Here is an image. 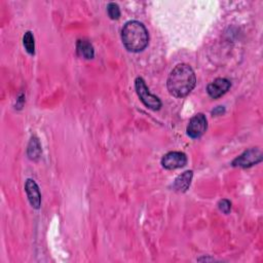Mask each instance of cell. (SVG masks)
<instances>
[{"mask_svg":"<svg viewBox=\"0 0 263 263\" xmlns=\"http://www.w3.org/2000/svg\"><path fill=\"white\" fill-rule=\"evenodd\" d=\"M196 83L193 69L188 64L177 65L170 73L166 81L168 92L176 98L186 97Z\"/></svg>","mask_w":263,"mask_h":263,"instance_id":"6da1fadb","label":"cell"},{"mask_svg":"<svg viewBox=\"0 0 263 263\" xmlns=\"http://www.w3.org/2000/svg\"><path fill=\"white\" fill-rule=\"evenodd\" d=\"M121 40L128 51L140 52L148 45L149 34L141 22L128 21L121 30Z\"/></svg>","mask_w":263,"mask_h":263,"instance_id":"7a4b0ae2","label":"cell"},{"mask_svg":"<svg viewBox=\"0 0 263 263\" xmlns=\"http://www.w3.org/2000/svg\"><path fill=\"white\" fill-rule=\"evenodd\" d=\"M135 88H136V91L140 98V100L142 101V103L149 109L151 110H159L160 107H161V101L158 99V97L152 95L144 79L142 77H137L136 80H135Z\"/></svg>","mask_w":263,"mask_h":263,"instance_id":"3957f363","label":"cell"},{"mask_svg":"<svg viewBox=\"0 0 263 263\" xmlns=\"http://www.w3.org/2000/svg\"><path fill=\"white\" fill-rule=\"evenodd\" d=\"M262 160V152L258 148H251L245 151L242 154L237 156L233 161V166L239 167H250L254 164H257Z\"/></svg>","mask_w":263,"mask_h":263,"instance_id":"277c9868","label":"cell"},{"mask_svg":"<svg viewBox=\"0 0 263 263\" xmlns=\"http://www.w3.org/2000/svg\"><path fill=\"white\" fill-rule=\"evenodd\" d=\"M208 128V120L202 113H197L189 120L187 125V135L192 139L201 137Z\"/></svg>","mask_w":263,"mask_h":263,"instance_id":"5b68a950","label":"cell"},{"mask_svg":"<svg viewBox=\"0 0 263 263\" xmlns=\"http://www.w3.org/2000/svg\"><path fill=\"white\" fill-rule=\"evenodd\" d=\"M187 163V156L181 151H171L161 158V165L166 170H176L183 167Z\"/></svg>","mask_w":263,"mask_h":263,"instance_id":"8992f818","label":"cell"},{"mask_svg":"<svg viewBox=\"0 0 263 263\" xmlns=\"http://www.w3.org/2000/svg\"><path fill=\"white\" fill-rule=\"evenodd\" d=\"M230 86H231V83L228 79L219 77V78H216L214 81H212L208 85L206 91L212 99H218L222 97L224 93H226L230 88Z\"/></svg>","mask_w":263,"mask_h":263,"instance_id":"52a82bcc","label":"cell"},{"mask_svg":"<svg viewBox=\"0 0 263 263\" xmlns=\"http://www.w3.org/2000/svg\"><path fill=\"white\" fill-rule=\"evenodd\" d=\"M25 190L31 205L34 209H39L41 203V194L36 182L32 179H28L25 184Z\"/></svg>","mask_w":263,"mask_h":263,"instance_id":"ba28073f","label":"cell"},{"mask_svg":"<svg viewBox=\"0 0 263 263\" xmlns=\"http://www.w3.org/2000/svg\"><path fill=\"white\" fill-rule=\"evenodd\" d=\"M192 177H193L192 171H186L183 174L179 175L174 181L173 189L178 192H185L191 184Z\"/></svg>","mask_w":263,"mask_h":263,"instance_id":"9c48e42d","label":"cell"},{"mask_svg":"<svg viewBox=\"0 0 263 263\" xmlns=\"http://www.w3.org/2000/svg\"><path fill=\"white\" fill-rule=\"evenodd\" d=\"M76 51L79 57H82L86 60H90L95 55V50L91 43L85 39H80L77 41Z\"/></svg>","mask_w":263,"mask_h":263,"instance_id":"30bf717a","label":"cell"},{"mask_svg":"<svg viewBox=\"0 0 263 263\" xmlns=\"http://www.w3.org/2000/svg\"><path fill=\"white\" fill-rule=\"evenodd\" d=\"M28 156L32 160H37L41 154V145L39 140L33 136L28 145Z\"/></svg>","mask_w":263,"mask_h":263,"instance_id":"8fae6325","label":"cell"},{"mask_svg":"<svg viewBox=\"0 0 263 263\" xmlns=\"http://www.w3.org/2000/svg\"><path fill=\"white\" fill-rule=\"evenodd\" d=\"M23 44L26 49V51L33 55L35 53V41H34V36L31 31H27L23 37Z\"/></svg>","mask_w":263,"mask_h":263,"instance_id":"7c38bea8","label":"cell"},{"mask_svg":"<svg viewBox=\"0 0 263 263\" xmlns=\"http://www.w3.org/2000/svg\"><path fill=\"white\" fill-rule=\"evenodd\" d=\"M107 12L108 15L110 16L111 20H118L120 16V9L118 4L114 3V2H110L107 5Z\"/></svg>","mask_w":263,"mask_h":263,"instance_id":"4fadbf2b","label":"cell"},{"mask_svg":"<svg viewBox=\"0 0 263 263\" xmlns=\"http://www.w3.org/2000/svg\"><path fill=\"white\" fill-rule=\"evenodd\" d=\"M218 208L221 212H223L224 214H229L230 210H231V202L228 199H221L218 202Z\"/></svg>","mask_w":263,"mask_h":263,"instance_id":"5bb4252c","label":"cell"},{"mask_svg":"<svg viewBox=\"0 0 263 263\" xmlns=\"http://www.w3.org/2000/svg\"><path fill=\"white\" fill-rule=\"evenodd\" d=\"M225 109L223 106H218L217 108H215L213 111H212V114L213 115H221L222 113H224Z\"/></svg>","mask_w":263,"mask_h":263,"instance_id":"9a60e30c","label":"cell"}]
</instances>
